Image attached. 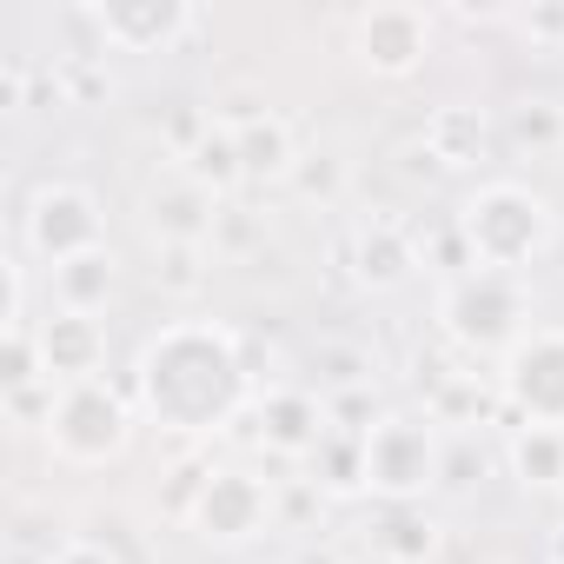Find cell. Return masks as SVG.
<instances>
[{"label":"cell","instance_id":"6da1fadb","mask_svg":"<svg viewBox=\"0 0 564 564\" xmlns=\"http://www.w3.org/2000/svg\"><path fill=\"white\" fill-rule=\"evenodd\" d=\"M252 399V372L239 352V333L219 319H173L160 326L133 359V405L166 432H226Z\"/></svg>","mask_w":564,"mask_h":564},{"label":"cell","instance_id":"7a4b0ae2","mask_svg":"<svg viewBox=\"0 0 564 564\" xmlns=\"http://www.w3.org/2000/svg\"><path fill=\"white\" fill-rule=\"evenodd\" d=\"M551 239H557V213L524 180H485L458 213V246L471 252V265H491L511 279H524L551 252Z\"/></svg>","mask_w":564,"mask_h":564},{"label":"cell","instance_id":"3957f363","mask_svg":"<svg viewBox=\"0 0 564 564\" xmlns=\"http://www.w3.org/2000/svg\"><path fill=\"white\" fill-rule=\"evenodd\" d=\"M438 326L465 359H505L524 333H531V293L524 279L491 272V265H465L452 272V286L438 293Z\"/></svg>","mask_w":564,"mask_h":564},{"label":"cell","instance_id":"277c9868","mask_svg":"<svg viewBox=\"0 0 564 564\" xmlns=\"http://www.w3.org/2000/svg\"><path fill=\"white\" fill-rule=\"evenodd\" d=\"M366 458V491L386 505H419L425 491L445 485V432L432 425V412H386L366 425L359 438Z\"/></svg>","mask_w":564,"mask_h":564},{"label":"cell","instance_id":"5b68a950","mask_svg":"<svg viewBox=\"0 0 564 564\" xmlns=\"http://www.w3.org/2000/svg\"><path fill=\"white\" fill-rule=\"evenodd\" d=\"M47 445L67 465H113L133 445V405L120 386L87 379V386H61L54 412H47Z\"/></svg>","mask_w":564,"mask_h":564},{"label":"cell","instance_id":"8992f818","mask_svg":"<svg viewBox=\"0 0 564 564\" xmlns=\"http://www.w3.org/2000/svg\"><path fill=\"white\" fill-rule=\"evenodd\" d=\"M498 399L511 405L518 425H557L564 432V333L557 326H531L498 359Z\"/></svg>","mask_w":564,"mask_h":564},{"label":"cell","instance_id":"52a82bcc","mask_svg":"<svg viewBox=\"0 0 564 564\" xmlns=\"http://www.w3.org/2000/svg\"><path fill=\"white\" fill-rule=\"evenodd\" d=\"M21 239L34 259L47 265H67L94 246H107V219H100V199L80 186V180H47L34 199H28V219H21Z\"/></svg>","mask_w":564,"mask_h":564},{"label":"cell","instance_id":"ba28073f","mask_svg":"<svg viewBox=\"0 0 564 564\" xmlns=\"http://www.w3.org/2000/svg\"><path fill=\"white\" fill-rule=\"evenodd\" d=\"M186 524H193L199 544H226L232 551V544H246V538H259L272 524V485L259 471H246V465L206 471L193 505H186Z\"/></svg>","mask_w":564,"mask_h":564},{"label":"cell","instance_id":"9c48e42d","mask_svg":"<svg viewBox=\"0 0 564 564\" xmlns=\"http://www.w3.org/2000/svg\"><path fill=\"white\" fill-rule=\"evenodd\" d=\"M432 54V14L425 8H366L352 21V61L379 80H412Z\"/></svg>","mask_w":564,"mask_h":564},{"label":"cell","instance_id":"30bf717a","mask_svg":"<svg viewBox=\"0 0 564 564\" xmlns=\"http://www.w3.org/2000/svg\"><path fill=\"white\" fill-rule=\"evenodd\" d=\"M87 21L100 47H120V54H166L199 28L186 0H100V8H87Z\"/></svg>","mask_w":564,"mask_h":564},{"label":"cell","instance_id":"8fae6325","mask_svg":"<svg viewBox=\"0 0 564 564\" xmlns=\"http://www.w3.org/2000/svg\"><path fill=\"white\" fill-rule=\"evenodd\" d=\"M346 259H352V279H359L366 293H392V286H405L412 265H419V239H412V226H405V219L372 213V219H359V226H352Z\"/></svg>","mask_w":564,"mask_h":564},{"label":"cell","instance_id":"7c38bea8","mask_svg":"<svg viewBox=\"0 0 564 564\" xmlns=\"http://www.w3.org/2000/svg\"><path fill=\"white\" fill-rule=\"evenodd\" d=\"M219 226V193H206L186 166H173L153 193H147V232L160 246H206Z\"/></svg>","mask_w":564,"mask_h":564},{"label":"cell","instance_id":"4fadbf2b","mask_svg":"<svg viewBox=\"0 0 564 564\" xmlns=\"http://www.w3.org/2000/svg\"><path fill=\"white\" fill-rule=\"evenodd\" d=\"M259 438L265 452L279 458H319V445L333 438V405L319 392H300V386H279L259 399Z\"/></svg>","mask_w":564,"mask_h":564},{"label":"cell","instance_id":"5bb4252c","mask_svg":"<svg viewBox=\"0 0 564 564\" xmlns=\"http://www.w3.org/2000/svg\"><path fill=\"white\" fill-rule=\"evenodd\" d=\"M34 333H41V359H47V379H54V386H87V379H100V366H107V326H100V319L54 306Z\"/></svg>","mask_w":564,"mask_h":564},{"label":"cell","instance_id":"9a60e30c","mask_svg":"<svg viewBox=\"0 0 564 564\" xmlns=\"http://www.w3.org/2000/svg\"><path fill=\"white\" fill-rule=\"evenodd\" d=\"M113 279H120L113 246H94V252L54 265V306H61V313H87V319H100L107 300H113Z\"/></svg>","mask_w":564,"mask_h":564},{"label":"cell","instance_id":"2e32d148","mask_svg":"<svg viewBox=\"0 0 564 564\" xmlns=\"http://www.w3.org/2000/svg\"><path fill=\"white\" fill-rule=\"evenodd\" d=\"M232 140H239V173H246L252 186H259V180H293L300 140H293V127L279 120V113H259V120L232 127Z\"/></svg>","mask_w":564,"mask_h":564},{"label":"cell","instance_id":"e0dca14e","mask_svg":"<svg viewBox=\"0 0 564 564\" xmlns=\"http://www.w3.org/2000/svg\"><path fill=\"white\" fill-rule=\"evenodd\" d=\"M505 465H511L518 485L564 491V432H557V425H511V438H505Z\"/></svg>","mask_w":564,"mask_h":564},{"label":"cell","instance_id":"ac0fdd59","mask_svg":"<svg viewBox=\"0 0 564 564\" xmlns=\"http://www.w3.org/2000/svg\"><path fill=\"white\" fill-rule=\"evenodd\" d=\"M485 147H491V127H485V113L478 107H438L432 120H425V153L438 160V166H478L485 160Z\"/></svg>","mask_w":564,"mask_h":564},{"label":"cell","instance_id":"d6986e66","mask_svg":"<svg viewBox=\"0 0 564 564\" xmlns=\"http://www.w3.org/2000/svg\"><path fill=\"white\" fill-rule=\"evenodd\" d=\"M372 551H379L386 564H432L438 524H432L419 505H386V518L372 524Z\"/></svg>","mask_w":564,"mask_h":564},{"label":"cell","instance_id":"ffe728a7","mask_svg":"<svg viewBox=\"0 0 564 564\" xmlns=\"http://www.w3.org/2000/svg\"><path fill=\"white\" fill-rule=\"evenodd\" d=\"M180 166H186V173H193L206 193H219V199H226V193L246 180V173H239V140H232V127H219V120L199 133V147H193Z\"/></svg>","mask_w":564,"mask_h":564},{"label":"cell","instance_id":"44dd1931","mask_svg":"<svg viewBox=\"0 0 564 564\" xmlns=\"http://www.w3.org/2000/svg\"><path fill=\"white\" fill-rule=\"evenodd\" d=\"M34 386H54L47 379V359H41V333H0V392H34Z\"/></svg>","mask_w":564,"mask_h":564},{"label":"cell","instance_id":"7402d4cb","mask_svg":"<svg viewBox=\"0 0 564 564\" xmlns=\"http://www.w3.org/2000/svg\"><path fill=\"white\" fill-rule=\"evenodd\" d=\"M478 412H491V392L478 386V372H445L432 392V425H478Z\"/></svg>","mask_w":564,"mask_h":564},{"label":"cell","instance_id":"603a6c76","mask_svg":"<svg viewBox=\"0 0 564 564\" xmlns=\"http://www.w3.org/2000/svg\"><path fill=\"white\" fill-rule=\"evenodd\" d=\"M511 140L531 147V153H551V147H564V113H557L551 100H524V107L511 113Z\"/></svg>","mask_w":564,"mask_h":564},{"label":"cell","instance_id":"cb8c5ba5","mask_svg":"<svg viewBox=\"0 0 564 564\" xmlns=\"http://www.w3.org/2000/svg\"><path fill=\"white\" fill-rule=\"evenodd\" d=\"M206 246H160V265H153V279L166 293H193V286H206Z\"/></svg>","mask_w":564,"mask_h":564},{"label":"cell","instance_id":"d4e9b609","mask_svg":"<svg viewBox=\"0 0 564 564\" xmlns=\"http://www.w3.org/2000/svg\"><path fill=\"white\" fill-rule=\"evenodd\" d=\"M339 186H346V166H339L333 153H300L293 193H306V199H339Z\"/></svg>","mask_w":564,"mask_h":564},{"label":"cell","instance_id":"484cf974","mask_svg":"<svg viewBox=\"0 0 564 564\" xmlns=\"http://www.w3.org/2000/svg\"><path fill=\"white\" fill-rule=\"evenodd\" d=\"M518 28H524L531 47H564V8H524Z\"/></svg>","mask_w":564,"mask_h":564},{"label":"cell","instance_id":"4316f807","mask_svg":"<svg viewBox=\"0 0 564 564\" xmlns=\"http://www.w3.org/2000/svg\"><path fill=\"white\" fill-rule=\"evenodd\" d=\"M47 564H120V557H113V551H107L100 538H61Z\"/></svg>","mask_w":564,"mask_h":564},{"label":"cell","instance_id":"83f0119b","mask_svg":"<svg viewBox=\"0 0 564 564\" xmlns=\"http://www.w3.org/2000/svg\"><path fill=\"white\" fill-rule=\"evenodd\" d=\"M551 564H564V524H557V538H551Z\"/></svg>","mask_w":564,"mask_h":564}]
</instances>
